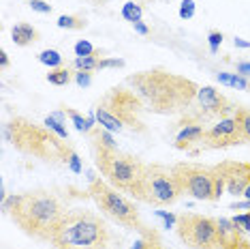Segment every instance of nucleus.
<instances>
[{"instance_id":"obj_1","label":"nucleus","mask_w":250,"mask_h":249,"mask_svg":"<svg viewBox=\"0 0 250 249\" xmlns=\"http://www.w3.org/2000/svg\"><path fill=\"white\" fill-rule=\"evenodd\" d=\"M124 84L137 93V97L146 105V112L158 116H175L186 112V107L195 101L199 93L197 82L161 67L126 75Z\"/></svg>"},{"instance_id":"obj_2","label":"nucleus","mask_w":250,"mask_h":249,"mask_svg":"<svg viewBox=\"0 0 250 249\" xmlns=\"http://www.w3.org/2000/svg\"><path fill=\"white\" fill-rule=\"evenodd\" d=\"M2 206L4 213L11 215V219L24 234L41 243L52 241L56 225L64 217V213L69 211L58 196L43 189L4 198Z\"/></svg>"},{"instance_id":"obj_3","label":"nucleus","mask_w":250,"mask_h":249,"mask_svg":"<svg viewBox=\"0 0 250 249\" xmlns=\"http://www.w3.org/2000/svg\"><path fill=\"white\" fill-rule=\"evenodd\" d=\"M2 135L20 152L41 159L45 163H69L71 155L75 152L69 140H62L45 124H37L21 116L4 124Z\"/></svg>"},{"instance_id":"obj_4","label":"nucleus","mask_w":250,"mask_h":249,"mask_svg":"<svg viewBox=\"0 0 250 249\" xmlns=\"http://www.w3.org/2000/svg\"><path fill=\"white\" fill-rule=\"evenodd\" d=\"M113 234L101 215L71 208L56 225L49 245L54 249H111Z\"/></svg>"},{"instance_id":"obj_5","label":"nucleus","mask_w":250,"mask_h":249,"mask_svg":"<svg viewBox=\"0 0 250 249\" xmlns=\"http://www.w3.org/2000/svg\"><path fill=\"white\" fill-rule=\"evenodd\" d=\"M146 112L144 101L137 97L135 90H128L126 86H113L101 97V101L94 107L96 121L107 131H128L133 133H146V123L141 114Z\"/></svg>"},{"instance_id":"obj_6","label":"nucleus","mask_w":250,"mask_h":249,"mask_svg":"<svg viewBox=\"0 0 250 249\" xmlns=\"http://www.w3.org/2000/svg\"><path fill=\"white\" fill-rule=\"evenodd\" d=\"M94 166L103 174V178L109 183L113 189L122 194L135 196L137 187L141 183V176L146 172V163L135 155L122 152L118 149H103L94 146Z\"/></svg>"},{"instance_id":"obj_7","label":"nucleus","mask_w":250,"mask_h":249,"mask_svg":"<svg viewBox=\"0 0 250 249\" xmlns=\"http://www.w3.org/2000/svg\"><path fill=\"white\" fill-rule=\"evenodd\" d=\"M88 178H90L88 194L107 217L113 219L116 224H120L122 228L139 232L141 236L150 234L152 228L146 225V222L141 219V213L137 211V206H135L133 202L126 200L122 194H118V189H113L107 180L94 178L92 174H90Z\"/></svg>"},{"instance_id":"obj_8","label":"nucleus","mask_w":250,"mask_h":249,"mask_svg":"<svg viewBox=\"0 0 250 249\" xmlns=\"http://www.w3.org/2000/svg\"><path fill=\"white\" fill-rule=\"evenodd\" d=\"M182 196L184 194L175 183L171 168L158 166V163H146V172L133 198L154 208H163L175 204Z\"/></svg>"},{"instance_id":"obj_9","label":"nucleus","mask_w":250,"mask_h":249,"mask_svg":"<svg viewBox=\"0 0 250 249\" xmlns=\"http://www.w3.org/2000/svg\"><path fill=\"white\" fill-rule=\"evenodd\" d=\"M237 105H233L223 93H218L214 86H199L195 101L182 112L178 118V127H188V124H208L218 123L227 116H233Z\"/></svg>"},{"instance_id":"obj_10","label":"nucleus","mask_w":250,"mask_h":249,"mask_svg":"<svg viewBox=\"0 0 250 249\" xmlns=\"http://www.w3.org/2000/svg\"><path fill=\"white\" fill-rule=\"evenodd\" d=\"M180 241L190 249H220L218 219L199 213H182L175 224Z\"/></svg>"},{"instance_id":"obj_11","label":"nucleus","mask_w":250,"mask_h":249,"mask_svg":"<svg viewBox=\"0 0 250 249\" xmlns=\"http://www.w3.org/2000/svg\"><path fill=\"white\" fill-rule=\"evenodd\" d=\"M173 178L184 196L195 200H212L214 198V166L201 163H175L171 166Z\"/></svg>"},{"instance_id":"obj_12","label":"nucleus","mask_w":250,"mask_h":249,"mask_svg":"<svg viewBox=\"0 0 250 249\" xmlns=\"http://www.w3.org/2000/svg\"><path fill=\"white\" fill-rule=\"evenodd\" d=\"M240 144H246L240 124H237L235 116H227L206 129L199 149L218 150V149H231V146H240Z\"/></svg>"},{"instance_id":"obj_13","label":"nucleus","mask_w":250,"mask_h":249,"mask_svg":"<svg viewBox=\"0 0 250 249\" xmlns=\"http://www.w3.org/2000/svg\"><path fill=\"white\" fill-rule=\"evenodd\" d=\"M225 178V191L231 196H244L250 185V163L244 161H220L214 166Z\"/></svg>"},{"instance_id":"obj_14","label":"nucleus","mask_w":250,"mask_h":249,"mask_svg":"<svg viewBox=\"0 0 250 249\" xmlns=\"http://www.w3.org/2000/svg\"><path fill=\"white\" fill-rule=\"evenodd\" d=\"M218 241L220 249H250V241L244 236V230L227 217H218Z\"/></svg>"},{"instance_id":"obj_15","label":"nucleus","mask_w":250,"mask_h":249,"mask_svg":"<svg viewBox=\"0 0 250 249\" xmlns=\"http://www.w3.org/2000/svg\"><path fill=\"white\" fill-rule=\"evenodd\" d=\"M206 124H188V127H182L180 133L175 135L173 146L178 150H186V152H197L195 146H201V138L206 133Z\"/></svg>"},{"instance_id":"obj_16","label":"nucleus","mask_w":250,"mask_h":249,"mask_svg":"<svg viewBox=\"0 0 250 249\" xmlns=\"http://www.w3.org/2000/svg\"><path fill=\"white\" fill-rule=\"evenodd\" d=\"M11 39H13L15 45H20V48H26V45H30V43H37L39 39H41V32H39L32 24H26V22H21V24H15L13 26V30H11Z\"/></svg>"},{"instance_id":"obj_17","label":"nucleus","mask_w":250,"mask_h":249,"mask_svg":"<svg viewBox=\"0 0 250 249\" xmlns=\"http://www.w3.org/2000/svg\"><path fill=\"white\" fill-rule=\"evenodd\" d=\"M88 138H90V146H103V149H118L116 142H113V138H111V131H107L105 127H92L90 129V133H88Z\"/></svg>"},{"instance_id":"obj_18","label":"nucleus","mask_w":250,"mask_h":249,"mask_svg":"<svg viewBox=\"0 0 250 249\" xmlns=\"http://www.w3.org/2000/svg\"><path fill=\"white\" fill-rule=\"evenodd\" d=\"M216 80L225 86H231V88H240V90H250V80L248 77L240 75V73H218Z\"/></svg>"},{"instance_id":"obj_19","label":"nucleus","mask_w":250,"mask_h":249,"mask_svg":"<svg viewBox=\"0 0 250 249\" xmlns=\"http://www.w3.org/2000/svg\"><path fill=\"white\" fill-rule=\"evenodd\" d=\"M75 77V73H73L69 67H58V69H49L47 73V82L54 84V86H66V84H71V80Z\"/></svg>"},{"instance_id":"obj_20","label":"nucleus","mask_w":250,"mask_h":249,"mask_svg":"<svg viewBox=\"0 0 250 249\" xmlns=\"http://www.w3.org/2000/svg\"><path fill=\"white\" fill-rule=\"evenodd\" d=\"M64 114L71 118L73 124H75V129H77V131H82V133H90V129L94 127L92 114H90V118H86V116L79 114L77 110H73V107H64Z\"/></svg>"},{"instance_id":"obj_21","label":"nucleus","mask_w":250,"mask_h":249,"mask_svg":"<svg viewBox=\"0 0 250 249\" xmlns=\"http://www.w3.org/2000/svg\"><path fill=\"white\" fill-rule=\"evenodd\" d=\"M233 116H235L237 124H240L242 135H244V140H246V144H250V110H248V107L237 105L235 112H233Z\"/></svg>"},{"instance_id":"obj_22","label":"nucleus","mask_w":250,"mask_h":249,"mask_svg":"<svg viewBox=\"0 0 250 249\" xmlns=\"http://www.w3.org/2000/svg\"><path fill=\"white\" fill-rule=\"evenodd\" d=\"M58 28H64V30H83L88 26V22L79 15H60L58 18Z\"/></svg>"},{"instance_id":"obj_23","label":"nucleus","mask_w":250,"mask_h":249,"mask_svg":"<svg viewBox=\"0 0 250 249\" xmlns=\"http://www.w3.org/2000/svg\"><path fill=\"white\" fill-rule=\"evenodd\" d=\"M99 52L92 54V56H77L75 60H73V67H75L77 71H94V69H99Z\"/></svg>"},{"instance_id":"obj_24","label":"nucleus","mask_w":250,"mask_h":249,"mask_svg":"<svg viewBox=\"0 0 250 249\" xmlns=\"http://www.w3.org/2000/svg\"><path fill=\"white\" fill-rule=\"evenodd\" d=\"M122 18L126 20V22H130V24H135V22H139L141 20V15H144V9H141V4H137V2H124L122 4Z\"/></svg>"},{"instance_id":"obj_25","label":"nucleus","mask_w":250,"mask_h":249,"mask_svg":"<svg viewBox=\"0 0 250 249\" xmlns=\"http://www.w3.org/2000/svg\"><path fill=\"white\" fill-rule=\"evenodd\" d=\"M39 62L49 67V69H58V67H62V56L58 50H43V52L39 54Z\"/></svg>"},{"instance_id":"obj_26","label":"nucleus","mask_w":250,"mask_h":249,"mask_svg":"<svg viewBox=\"0 0 250 249\" xmlns=\"http://www.w3.org/2000/svg\"><path fill=\"white\" fill-rule=\"evenodd\" d=\"M43 124H45L47 129H52L56 135H60L62 140H69V131H66V127H62V121H58L56 116H47V118L43 121Z\"/></svg>"},{"instance_id":"obj_27","label":"nucleus","mask_w":250,"mask_h":249,"mask_svg":"<svg viewBox=\"0 0 250 249\" xmlns=\"http://www.w3.org/2000/svg\"><path fill=\"white\" fill-rule=\"evenodd\" d=\"M144 239H146V247L144 249H167V247L163 245L158 230H154V228H152V232H150V234H146Z\"/></svg>"},{"instance_id":"obj_28","label":"nucleus","mask_w":250,"mask_h":249,"mask_svg":"<svg viewBox=\"0 0 250 249\" xmlns=\"http://www.w3.org/2000/svg\"><path fill=\"white\" fill-rule=\"evenodd\" d=\"M73 50H75V56H92V54H96V50L92 48V43L83 41V39H82V41H77Z\"/></svg>"},{"instance_id":"obj_29","label":"nucleus","mask_w":250,"mask_h":249,"mask_svg":"<svg viewBox=\"0 0 250 249\" xmlns=\"http://www.w3.org/2000/svg\"><path fill=\"white\" fill-rule=\"evenodd\" d=\"M195 15V0H182L180 4V18L182 20H190Z\"/></svg>"},{"instance_id":"obj_30","label":"nucleus","mask_w":250,"mask_h":249,"mask_svg":"<svg viewBox=\"0 0 250 249\" xmlns=\"http://www.w3.org/2000/svg\"><path fill=\"white\" fill-rule=\"evenodd\" d=\"M73 80H75V84L79 88H88L90 84H92V73L90 71H75V77H73Z\"/></svg>"},{"instance_id":"obj_31","label":"nucleus","mask_w":250,"mask_h":249,"mask_svg":"<svg viewBox=\"0 0 250 249\" xmlns=\"http://www.w3.org/2000/svg\"><path fill=\"white\" fill-rule=\"evenodd\" d=\"M208 43H209V52L216 54V52H218V48H220V43H223V32L212 30L208 35Z\"/></svg>"},{"instance_id":"obj_32","label":"nucleus","mask_w":250,"mask_h":249,"mask_svg":"<svg viewBox=\"0 0 250 249\" xmlns=\"http://www.w3.org/2000/svg\"><path fill=\"white\" fill-rule=\"evenodd\" d=\"M156 217H161L163 222H165V228H175V224H178V215H173V213H167V211H154Z\"/></svg>"},{"instance_id":"obj_33","label":"nucleus","mask_w":250,"mask_h":249,"mask_svg":"<svg viewBox=\"0 0 250 249\" xmlns=\"http://www.w3.org/2000/svg\"><path fill=\"white\" fill-rule=\"evenodd\" d=\"M126 62H124L122 58H101L99 62V69H120V67H124Z\"/></svg>"},{"instance_id":"obj_34","label":"nucleus","mask_w":250,"mask_h":249,"mask_svg":"<svg viewBox=\"0 0 250 249\" xmlns=\"http://www.w3.org/2000/svg\"><path fill=\"white\" fill-rule=\"evenodd\" d=\"M233 224L237 225V228H242L244 232H250V213H244V215H235V217H231Z\"/></svg>"},{"instance_id":"obj_35","label":"nucleus","mask_w":250,"mask_h":249,"mask_svg":"<svg viewBox=\"0 0 250 249\" xmlns=\"http://www.w3.org/2000/svg\"><path fill=\"white\" fill-rule=\"evenodd\" d=\"M30 9L37 11V13H52V4L45 2V0H30Z\"/></svg>"},{"instance_id":"obj_36","label":"nucleus","mask_w":250,"mask_h":249,"mask_svg":"<svg viewBox=\"0 0 250 249\" xmlns=\"http://www.w3.org/2000/svg\"><path fill=\"white\" fill-rule=\"evenodd\" d=\"M237 73L244 77H250V62H240L237 65Z\"/></svg>"},{"instance_id":"obj_37","label":"nucleus","mask_w":250,"mask_h":249,"mask_svg":"<svg viewBox=\"0 0 250 249\" xmlns=\"http://www.w3.org/2000/svg\"><path fill=\"white\" fill-rule=\"evenodd\" d=\"M133 28H135V32H139V35H147V32H150V28H147L141 20H139V22H135Z\"/></svg>"},{"instance_id":"obj_38","label":"nucleus","mask_w":250,"mask_h":249,"mask_svg":"<svg viewBox=\"0 0 250 249\" xmlns=\"http://www.w3.org/2000/svg\"><path fill=\"white\" fill-rule=\"evenodd\" d=\"M0 67H2V69H7V67H9V54L4 52V50L0 52Z\"/></svg>"},{"instance_id":"obj_39","label":"nucleus","mask_w":250,"mask_h":249,"mask_svg":"<svg viewBox=\"0 0 250 249\" xmlns=\"http://www.w3.org/2000/svg\"><path fill=\"white\" fill-rule=\"evenodd\" d=\"M233 43H235V48H244V50H248V48H250V43H248V41H244V39H240V37H237Z\"/></svg>"},{"instance_id":"obj_40","label":"nucleus","mask_w":250,"mask_h":249,"mask_svg":"<svg viewBox=\"0 0 250 249\" xmlns=\"http://www.w3.org/2000/svg\"><path fill=\"white\" fill-rule=\"evenodd\" d=\"M144 247H146V239H144V236H141L139 241H135V245L130 247V249H144Z\"/></svg>"},{"instance_id":"obj_41","label":"nucleus","mask_w":250,"mask_h":249,"mask_svg":"<svg viewBox=\"0 0 250 249\" xmlns=\"http://www.w3.org/2000/svg\"><path fill=\"white\" fill-rule=\"evenodd\" d=\"M244 196H246V200H250V185L246 187V191H244Z\"/></svg>"}]
</instances>
